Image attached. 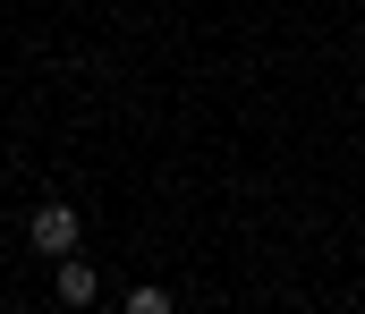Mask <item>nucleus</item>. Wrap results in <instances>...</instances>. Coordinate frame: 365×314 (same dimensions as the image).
Listing matches in <instances>:
<instances>
[{"label":"nucleus","instance_id":"f03ea898","mask_svg":"<svg viewBox=\"0 0 365 314\" xmlns=\"http://www.w3.org/2000/svg\"><path fill=\"white\" fill-rule=\"evenodd\" d=\"M51 298H60V306H93V298H102V272H93L86 255H60V272H51Z\"/></svg>","mask_w":365,"mask_h":314},{"label":"nucleus","instance_id":"f257e3e1","mask_svg":"<svg viewBox=\"0 0 365 314\" xmlns=\"http://www.w3.org/2000/svg\"><path fill=\"white\" fill-rule=\"evenodd\" d=\"M77 238H86L77 204H34L26 212V246H34V255H77Z\"/></svg>","mask_w":365,"mask_h":314},{"label":"nucleus","instance_id":"7ed1b4c3","mask_svg":"<svg viewBox=\"0 0 365 314\" xmlns=\"http://www.w3.org/2000/svg\"><path fill=\"white\" fill-rule=\"evenodd\" d=\"M128 314H170V289H162V281H136V289H128Z\"/></svg>","mask_w":365,"mask_h":314}]
</instances>
